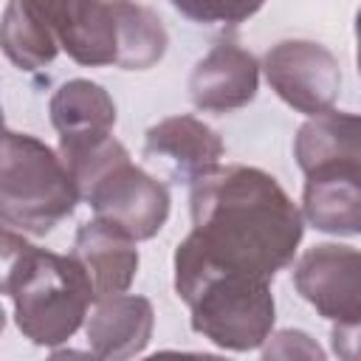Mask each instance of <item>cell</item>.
Wrapping results in <instances>:
<instances>
[{"label":"cell","mask_w":361,"mask_h":361,"mask_svg":"<svg viewBox=\"0 0 361 361\" xmlns=\"http://www.w3.org/2000/svg\"><path fill=\"white\" fill-rule=\"evenodd\" d=\"M192 231L178 243L175 259L217 271L274 279L293 262L305 234V214L257 166H214L189 192Z\"/></svg>","instance_id":"1"},{"label":"cell","mask_w":361,"mask_h":361,"mask_svg":"<svg viewBox=\"0 0 361 361\" xmlns=\"http://www.w3.org/2000/svg\"><path fill=\"white\" fill-rule=\"evenodd\" d=\"M3 290L14 307L17 330L37 347L65 344L96 302L87 271L73 254L37 248L14 228H3Z\"/></svg>","instance_id":"2"},{"label":"cell","mask_w":361,"mask_h":361,"mask_svg":"<svg viewBox=\"0 0 361 361\" xmlns=\"http://www.w3.org/2000/svg\"><path fill=\"white\" fill-rule=\"evenodd\" d=\"M305 172L302 214L324 234H361V116L324 110L293 141Z\"/></svg>","instance_id":"3"},{"label":"cell","mask_w":361,"mask_h":361,"mask_svg":"<svg viewBox=\"0 0 361 361\" xmlns=\"http://www.w3.org/2000/svg\"><path fill=\"white\" fill-rule=\"evenodd\" d=\"M175 293L189 307L192 330L223 350H257L274 330L276 307L268 279L175 259Z\"/></svg>","instance_id":"4"},{"label":"cell","mask_w":361,"mask_h":361,"mask_svg":"<svg viewBox=\"0 0 361 361\" xmlns=\"http://www.w3.org/2000/svg\"><path fill=\"white\" fill-rule=\"evenodd\" d=\"M79 197L82 192L62 155L28 133L6 130L0 161L3 228L34 237L48 234L76 209Z\"/></svg>","instance_id":"5"},{"label":"cell","mask_w":361,"mask_h":361,"mask_svg":"<svg viewBox=\"0 0 361 361\" xmlns=\"http://www.w3.org/2000/svg\"><path fill=\"white\" fill-rule=\"evenodd\" d=\"M82 197L90 203L99 220L113 223L133 240L155 237L169 217L166 186L141 166H135L130 155L110 164L82 192Z\"/></svg>","instance_id":"6"},{"label":"cell","mask_w":361,"mask_h":361,"mask_svg":"<svg viewBox=\"0 0 361 361\" xmlns=\"http://www.w3.org/2000/svg\"><path fill=\"white\" fill-rule=\"evenodd\" d=\"M262 71L271 90L305 116L333 110L341 90L338 59L313 39H282L271 45Z\"/></svg>","instance_id":"7"},{"label":"cell","mask_w":361,"mask_h":361,"mask_svg":"<svg viewBox=\"0 0 361 361\" xmlns=\"http://www.w3.org/2000/svg\"><path fill=\"white\" fill-rule=\"evenodd\" d=\"M299 296L333 324H361V251L338 243L307 248L293 265Z\"/></svg>","instance_id":"8"},{"label":"cell","mask_w":361,"mask_h":361,"mask_svg":"<svg viewBox=\"0 0 361 361\" xmlns=\"http://www.w3.org/2000/svg\"><path fill=\"white\" fill-rule=\"evenodd\" d=\"M62 51L87 68L116 65L118 34L110 0H34Z\"/></svg>","instance_id":"9"},{"label":"cell","mask_w":361,"mask_h":361,"mask_svg":"<svg viewBox=\"0 0 361 361\" xmlns=\"http://www.w3.org/2000/svg\"><path fill=\"white\" fill-rule=\"evenodd\" d=\"M223 152L220 135L195 116H169L152 124L144 138V158L161 164L183 183H195L200 175L212 172Z\"/></svg>","instance_id":"10"},{"label":"cell","mask_w":361,"mask_h":361,"mask_svg":"<svg viewBox=\"0 0 361 361\" xmlns=\"http://www.w3.org/2000/svg\"><path fill=\"white\" fill-rule=\"evenodd\" d=\"M257 87L259 65L245 48L234 42H217L189 76L192 104L206 113H228L245 107L254 102Z\"/></svg>","instance_id":"11"},{"label":"cell","mask_w":361,"mask_h":361,"mask_svg":"<svg viewBox=\"0 0 361 361\" xmlns=\"http://www.w3.org/2000/svg\"><path fill=\"white\" fill-rule=\"evenodd\" d=\"M51 124L59 133V155L85 149L113 135L116 104L110 93L90 79H71L56 87L48 104Z\"/></svg>","instance_id":"12"},{"label":"cell","mask_w":361,"mask_h":361,"mask_svg":"<svg viewBox=\"0 0 361 361\" xmlns=\"http://www.w3.org/2000/svg\"><path fill=\"white\" fill-rule=\"evenodd\" d=\"M135 243L138 240H133L130 234H124L121 228H116L113 223L99 220V217L79 226L71 254L87 271V276L93 282L96 302L116 296V293H127V288L133 285L135 271H138Z\"/></svg>","instance_id":"13"},{"label":"cell","mask_w":361,"mask_h":361,"mask_svg":"<svg viewBox=\"0 0 361 361\" xmlns=\"http://www.w3.org/2000/svg\"><path fill=\"white\" fill-rule=\"evenodd\" d=\"M155 327V310L147 296L116 293L99 299L87 316L85 333L96 358H133L147 350Z\"/></svg>","instance_id":"14"},{"label":"cell","mask_w":361,"mask_h":361,"mask_svg":"<svg viewBox=\"0 0 361 361\" xmlns=\"http://www.w3.org/2000/svg\"><path fill=\"white\" fill-rule=\"evenodd\" d=\"M59 48L54 28L45 23L34 0H8L3 11V54L20 71L51 65Z\"/></svg>","instance_id":"15"},{"label":"cell","mask_w":361,"mask_h":361,"mask_svg":"<svg viewBox=\"0 0 361 361\" xmlns=\"http://www.w3.org/2000/svg\"><path fill=\"white\" fill-rule=\"evenodd\" d=\"M118 34L116 65L124 71H147L166 54V28L161 17L135 0H110Z\"/></svg>","instance_id":"16"},{"label":"cell","mask_w":361,"mask_h":361,"mask_svg":"<svg viewBox=\"0 0 361 361\" xmlns=\"http://www.w3.org/2000/svg\"><path fill=\"white\" fill-rule=\"evenodd\" d=\"M175 11L200 25H237L254 17L265 0H169Z\"/></svg>","instance_id":"17"},{"label":"cell","mask_w":361,"mask_h":361,"mask_svg":"<svg viewBox=\"0 0 361 361\" xmlns=\"http://www.w3.org/2000/svg\"><path fill=\"white\" fill-rule=\"evenodd\" d=\"M265 358H324L322 347L302 330H279L262 347Z\"/></svg>","instance_id":"18"},{"label":"cell","mask_w":361,"mask_h":361,"mask_svg":"<svg viewBox=\"0 0 361 361\" xmlns=\"http://www.w3.org/2000/svg\"><path fill=\"white\" fill-rule=\"evenodd\" d=\"M333 353L338 358L361 361V324H333Z\"/></svg>","instance_id":"19"},{"label":"cell","mask_w":361,"mask_h":361,"mask_svg":"<svg viewBox=\"0 0 361 361\" xmlns=\"http://www.w3.org/2000/svg\"><path fill=\"white\" fill-rule=\"evenodd\" d=\"M355 65H358V76H361V8L355 14Z\"/></svg>","instance_id":"20"}]
</instances>
